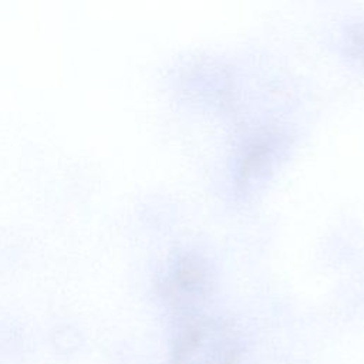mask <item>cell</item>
<instances>
[{"mask_svg": "<svg viewBox=\"0 0 364 364\" xmlns=\"http://www.w3.org/2000/svg\"><path fill=\"white\" fill-rule=\"evenodd\" d=\"M239 344L233 331L218 321H198L178 337L171 364H236Z\"/></svg>", "mask_w": 364, "mask_h": 364, "instance_id": "obj_1", "label": "cell"}]
</instances>
